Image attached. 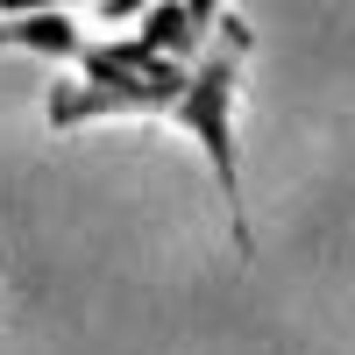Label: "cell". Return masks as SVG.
Wrapping results in <instances>:
<instances>
[{"mask_svg":"<svg viewBox=\"0 0 355 355\" xmlns=\"http://www.w3.org/2000/svg\"><path fill=\"white\" fill-rule=\"evenodd\" d=\"M242 64H249V21L220 15L199 57H164L128 28L78 50V78H57L43 100L50 128H85V121H171L199 142L214 164V185L227 206L234 249H249V214H242V157H234V100H242Z\"/></svg>","mask_w":355,"mask_h":355,"instance_id":"1","label":"cell"},{"mask_svg":"<svg viewBox=\"0 0 355 355\" xmlns=\"http://www.w3.org/2000/svg\"><path fill=\"white\" fill-rule=\"evenodd\" d=\"M93 43L78 28L71 8H36V15H0V50H36V57H71L78 64V50Z\"/></svg>","mask_w":355,"mask_h":355,"instance_id":"2","label":"cell"},{"mask_svg":"<svg viewBox=\"0 0 355 355\" xmlns=\"http://www.w3.org/2000/svg\"><path fill=\"white\" fill-rule=\"evenodd\" d=\"M135 36L150 43V50H164V57H178V64L206 50V28L192 21V8H185V0H150V8L135 15Z\"/></svg>","mask_w":355,"mask_h":355,"instance_id":"3","label":"cell"},{"mask_svg":"<svg viewBox=\"0 0 355 355\" xmlns=\"http://www.w3.org/2000/svg\"><path fill=\"white\" fill-rule=\"evenodd\" d=\"M185 8H192V21L206 28V36H214V21H220V8H227V0H185Z\"/></svg>","mask_w":355,"mask_h":355,"instance_id":"4","label":"cell"},{"mask_svg":"<svg viewBox=\"0 0 355 355\" xmlns=\"http://www.w3.org/2000/svg\"><path fill=\"white\" fill-rule=\"evenodd\" d=\"M36 8H78V0H0V15H36Z\"/></svg>","mask_w":355,"mask_h":355,"instance_id":"5","label":"cell"}]
</instances>
